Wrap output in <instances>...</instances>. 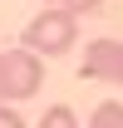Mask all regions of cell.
I'll return each mask as SVG.
<instances>
[{"label": "cell", "mask_w": 123, "mask_h": 128, "mask_svg": "<svg viewBox=\"0 0 123 128\" xmlns=\"http://www.w3.org/2000/svg\"><path fill=\"white\" fill-rule=\"evenodd\" d=\"M79 40V15L74 10H64V5H44L40 15L25 25V49L30 54H64V49H74Z\"/></svg>", "instance_id": "1"}, {"label": "cell", "mask_w": 123, "mask_h": 128, "mask_svg": "<svg viewBox=\"0 0 123 128\" xmlns=\"http://www.w3.org/2000/svg\"><path fill=\"white\" fill-rule=\"evenodd\" d=\"M5 64V104H20V98H34L40 94V84H44V59L30 54V49H5L0 54Z\"/></svg>", "instance_id": "2"}, {"label": "cell", "mask_w": 123, "mask_h": 128, "mask_svg": "<svg viewBox=\"0 0 123 128\" xmlns=\"http://www.w3.org/2000/svg\"><path fill=\"white\" fill-rule=\"evenodd\" d=\"M84 79H108L123 84V40H89L84 44V64H79Z\"/></svg>", "instance_id": "3"}, {"label": "cell", "mask_w": 123, "mask_h": 128, "mask_svg": "<svg viewBox=\"0 0 123 128\" xmlns=\"http://www.w3.org/2000/svg\"><path fill=\"white\" fill-rule=\"evenodd\" d=\"M34 128H79V113L69 108V104H49L44 113H40V123Z\"/></svg>", "instance_id": "4"}, {"label": "cell", "mask_w": 123, "mask_h": 128, "mask_svg": "<svg viewBox=\"0 0 123 128\" xmlns=\"http://www.w3.org/2000/svg\"><path fill=\"white\" fill-rule=\"evenodd\" d=\"M89 128H123V104H98L89 113Z\"/></svg>", "instance_id": "5"}, {"label": "cell", "mask_w": 123, "mask_h": 128, "mask_svg": "<svg viewBox=\"0 0 123 128\" xmlns=\"http://www.w3.org/2000/svg\"><path fill=\"white\" fill-rule=\"evenodd\" d=\"M0 128H25L20 108H10V104H0Z\"/></svg>", "instance_id": "6"}, {"label": "cell", "mask_w": 123, "mask_h": 128, "mask_svg": "<svg viewBox=\"0 0 123 128\" xmlns=\"http://www.w3.org/2000/svg\"><path fill=\"white\" fill-rule=\"evenodd\" d=\"M98 0H64V10H74V15H84V10H94Z\"/></svg>", "instance_id": "7"}, {"label": "cell", "mask_w": 123, "mask_h": 128, "mask_svg": "<svg viewBox=\"0 0 123 128\" xmlns=\"http://www.w3.org/2000/svg\"><path fill=\"white\" fill-rule=\"evenodd\" d=\"M0 104H5V64H0Z\"/></svg>", "instance_id": "8"}, {"label": "cell", "mask_w": 123, "mask_h": 128, "mask_svg": "<svg viewBox=\"0 0 123 128\" xmlns=\"http://www.w3.org/2000/svg\"><path fill=\"white\" fill-rule=\"evenodd\" d=\"M44 5H64V0H44Z\"/></svg>", "instance_id": "9"}]
</instances>
